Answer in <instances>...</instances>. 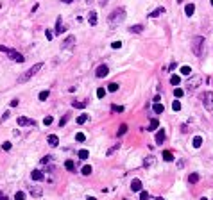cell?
Returning <instances> with one entry per match:
<instances>
[{
	"instance_id": "cell-1",
	"label": "cell",
	"mask_w": 213,
	"mask_h": 200,
	"mask_svg": "<svg viewBox=\"0 0 213 200\" xmlns=\"http://www.w3.org/2000/svg\"><path fill=\"white\" fill-rule=\"evenodd\" d=\"M124 20H126V9H124V7H116V9L108 16V23H109L111 27H118Z\"/></svg>"
},
{
	"instance_id": "cell-2",
	"label": "cell",
	"mask_w": 213,
	"mask_h": 200,
	"mask_svg": "<svg viewBox=\"0 0 213 200\" xmlns=\"http://www.w3.org/2000/svg\"><path fill=\"white\" fill-rule=\"evenodd\" d=\"M41 68H43V63H36L34 66H31V68H29L27 72H23V73H22V75L16 79V82H18V84L27 82V80H29V79H32V77H34V75H36V73L41 70Z\"/></svg>"
},
{
	"instance_id": "cell-3",
	"label": "cell",
	"mask_w": 213,
	"mask_h": 200,
	"mask_svg": "<svg viewBox=\"0 0 213 200\" xmlns=\"http://www.w3.org/2000/svg\"><path fill=\"white\" fill-rule=\"evenodd\" d=\"M204 38L202 36H194L192 38V52L197 56V57H201L202 56V48H204Z\"/></svg>"
},
{
	"instance_id": "cell-4",
	"label": "cell",
	"mask_w": 213,
	"mask_h": 200,
	"mask_svg": "<svg viewBox=\"0 0 213 200\" xmlns=\"http://www.w3.org/2000/svg\"><path fill=\"white\" fill-rule=\"evenodd\" d=\"M0 52H6V54L11 57V61H14V63H23V61H25V57H23L20 52L13 50V48H9V47H4V45H0Z\"/></svg>"
},
{
	"instance_id": "cell-5",
	"label": "cell",
	"mask_w": 213,
	"mask_h": 200,
	"mask_svg": "<svg viewBox=\"0 0 213 200\" xmlns=\"http://www.w3.org/2000/svg\"><path fill=\"white\" fill-rule=\"evenodd\" d=\"M202 105L206 111H213V91H206L202 95Z\"/></svg>"
},
{
	"instance_id": "cell-6",
	"label": "cell",
	"mask_w": 213,
	"mask_h": 200,
	"mask_svg": "<svg viewBox=\"0 0 213 200\" xmlns=\"http://www.w3.org/2000/svg\"><path fill=\"white\" fill-rule=\"evenodd\" d=\"M75 47V36L74 34H70V36H66L65 39H63V43H61V50H72Z\"/></svg>"
},
{
	"instance_id": "cell-7",
	"label": "cell",
	"mask_w": 213,
	"mask_h": 200,
	"mask_svg": "<svg viewBox=\"0 0 213 200\" xmlns=\"http://www.w3.org/2000/svg\"><path fill=\"white\" fill-rule=\"evenodd\" d=\"M201 82H202V79H201L199 75H194L190 80H188V91H195Z\"/></svg>"
},
{
	"instance_id": "cell-8",
	"label": "cell",
	"mask_w": 213,
	"mask_h": 200,
	"mask_svg": "<svg viewBox=\"0 0 213 200\" xmlns=\"http://www.w3.org/2000/svg\"><path fill=\"white\" fill-rule=\"evenodd\" d=\"M108 73H109L108 64H100V66H97V70H95V77H97V79H104Z\"/></svg>"
},
{
	"instance_id": "cell-9",
	"label": "cell",
	"mask_w": 213,
	"mask_h": 200,
	"mask_svg": "<svg viewBox=\"0 0 213 200\" xmlns=\"http://www.w3.org/2000/svg\"><path fill=\"white\" fill-rule=\"evenodd\" d=\"M18 125L20 127H36V122L31 120V118H25V116H18Z\"/></svg>"
},
{
	"instance_id": "cell-10",
	"label": "cell",
	"mask_w": 213,
	"mask_h": 200,
	"mask_svg": "<svg viewBox=\"0 0 213 200\" xmlns=\"http://www.w3.org/2000/svg\"><path fill=\"white\" fill-rule=\"evenodd\" d=\"M97 21H99V18H97V13H95V11L88 13V23H90L91 27H95V25H97Z\"/></svg>"
},
{
	"instance_id": "cell-11",
	"label": "cell",
	"mask_w": 213,
	"mask_h": 200,
	"mask_svg": "<svg viewBox=\"0 0 213 200\" xmlns=\"http://www.w3.org/2000/svg\"><path fill=\"white\" fill-rule=\"evenodd\" d=\"M154 164H156V157H154V155H147V157L143 159V166L145 168H151Z\"/></svg>"
},
{
	"instance_id": "cell-12",
	"label": "cell",
	"mask_w": 213,
	"mask_h": 200,
	"mask_svg": "<svg viewBox=\"0 0 213 200\" xmlns=\"http://www.w3.org/2000/svg\"><path fill=\"white\" fill-rule=\"evenodd\" d=\"M165 138H167V134H165V130H163V129H159V130L156 132V143H158V145H161V143L165 141Z\"/></svg>"
},
{
	"instance_id": "cell-13",
	"label": "cell",
	"mask_w": 213,
	"mask_h": 200,
	"mask_svg": "<svg viewBox=\"0 0 213 200\" xmlns=\"http://www.w3.org/2000/svg\"><path fill=\"white\" fill-rule=\"evenodd\" d=\"M29 193H31L32 196H41V195H43V189H41L39 186H31V188H29Z\"/></svg>"
},
{
	"instance_id": "cell-14",
	"label": "cell",
	"mask_w": 213,
	"mask_h": 200,
	"mask_svg": "<svg viewBox=\"0 0 213 200\" xmlns=\"http://www.w3.org/2000/svg\"><path fill=\"white\" fill-rule=\"evenodd\" d=\"M131 189L133 191H141V181L140 179H133L131 181Z\"/></svg>"
},
{
	"instance_id": "cell-15",
	"label": "cell",
	"mask_w": 213,
	"mask_h": 200,
	"mask_svg": "<svg viewBox=\"0 0 213 200\" xmlns=\"http://www.w3.org/2000/svg\"><path fill=\"white\" fill-rule=\"evenodd\" d=\"M47 141H49L50 147H57V145H59V138H57L56 134H50L49 138H47Z\"/></svg>"
},
{
	"instance_id": "cell-16",
	"label": "cell",
	"mask_w": 213,
	"mask_h": 200,
	"mask_svg": "<svg viewBox=\"0 0 213 200\" xmlns=\"http://www.w3.org/2000/svg\"><path fill=\"white\" fill-rule=\"evenodd\" d=\"M31 177H32V179L34 181H45V175L39 172V170H34L32 173H31Z\"/></svg>"
},
{
	"instance_id": "cell-17",
	"label": "cell",
	"mask_w": 213,
	"mask_h": 200,
	"mask_svg": "<svg viewBox=\"0 0 213 200\" xmlns=\"http://www.w3.org/2000/svg\"><path fill=\"white\" fill-rule=\"evenodd\" d=\"M65 31V25H63V20L61 18H57L56 20V34H61Z\"/></svg>"
},
{
	"instance_id": "cell-18",
	"label": "cell",
	"mask_w": 213,
	"mask_h": 200,
	"mask_svg": "<svg viewBox=\"0 0 213 200\" xmlns=\"http://www.w3.org/2000/svg\"><path fill=\"white\" fill-rule=\"evenodd\" d=\"M161 157H163L165 161L170 163V161H174V154H172L170 150H163V155H161Z\"/></svg>"
},
{
	"instance_id": "cell-19",
	"label": "cell",
	"mask_w": 213,
	"mask_h": 200,
	"mask_svg": "<svg viewBox=\"0 0 213 200\" xmlns=\"http://www.w3.org/2000/svg\"><path fill=\"white\" fill-rule=\"evenodd\" d=\"M152 111H154L156 115H161L163 111H165V105H163V104H159V102H156V104H154V107H152Z\"/></svg>"
},
{
	"instance_id": "cell-20",
	"label": "cell",
	"mask_w": 213,
	"mask_h": 200,
	"mask_svg": "<svg viewBox=\"0 0 213 200\" xmlns=\"http://www.w3.org/2000/svg\"><path fill=\"white\" fill-rule=\"evenodd\" d=\"M159 14H165V7H158V9H154L149 16H151V18H158Z\"/></svg>"
},
{
	"instance_id": "cell-21",
	"label": "cell",
	"mask_w": 213,
	"mask_h": 200,
	"mask_svg": "<svg viewBox=\"0 0 213 200\" xmlns=\"http://www.w3.org/2000/svg\"><path fill=\"white\" fill-rule=\"evenodd\" d=\"M118 148H120V143H115V145H113L111 148H108V150H106V155L109 157V155H113V154H115V152L118 150Z\"/></svg>"
},
{
	"instance_id": "cell-22",
	"label": "cell",
	"mask_w": 213,
	"mask_h": 200,
	"mask_svg": "<svg viewBox=\"0 0 213 200\" xmlns=\"http://www.w3.org/2000/svg\"><path fill=\"white\" fill-rule=\"evenodd\" d=\"M194 11H195V6H194V4L184 6V13H186V16H192V14H194Z\"/></svg>"
},
{
	"instance_id": "cell-23",
	"label": "cell",
	"mask_w": 213,
	"mask_h": 200,
	"mask_svg": "<svg viewBox=\"0 0 213 200\" xmlns=\"http://www.w3.org/2000/svg\"><path fill=\"white\" fill-rule=\"evenodd\" d=\"M188 182H190V184L199 182V173H190V175H188Z\"/></svg>"
},
{
	"instance_id": "cell-24",
	"label": "cell",
	"mask_w": 213,
	"mask_h": 200,
	"mask_svg": "<svg viewBox=\"0 0 213 200\" xmlns=\"http://www.w3.org/2000/svg\"><path fill=\"white\" fill-rule=\"evenodd\" d=\"M65 168H66V170H70V172H75V164H74V161H72V159L65 161Z\"/></svg>"
},
{
	"instance_id": "cell-25",
	"label": "cell",
	"mask_w": 213,
	"mask_h": 200,
	"mask_svg": "<svg viewBox=\"0 0 213 200\" xmlns=\"http://www.w3.org/2000/svg\"><path fill=\"white\" fill-rule=\"evenodd\" d=\"M49 95H50V91H49V90H43V91H41V93L38 95V98H39L41 102H45L47 98H49Z\"/></svg>"
},
{
	"instance_id": "cell-26",
	"label": "cell",
	"mask_w": 213,
	"mask_h": 200,
	"mask_svg": "<svg viewBox=\"0 0 213 200\" xmlns=\"http://www.w3.org/2000/svg\"><path fill=\"white\" fill-rule=\"evenodd\" d=\"M77 155H79V159H82V161H84V159H88L90 152H88L86 148H82V150H79V152H77Z\"/></svg>"
},
{
	"instance_id": "cell-27",
	"label": "cell",
	"mask_w": 213,
	"mask_h": 200,
	"mask_svg": "<svg viewBox=\"0 0 213 200\" xmlns=\"http://www.w3.org/2000/svg\"><path fill=\"white\" fill-rule=\"evenodd\" d=\"M170 84H172V86H179V84H181V77H179V75H172V77H170Z\"/></svg>"
},
{
	"instance_id": "cell-28",
	"label": "cell",
	"mask_w": 213,
	"mask_h": 200,
	"mask_svg": "<svg viewBox=\"0 0 213 200\" xmlns=\"http://www.w3.org/2000/svg\"><path fill=\"white\" fill-rule=\"evenodd\" d=\"M158 127H159V122H158L156 118H152V120H151V123H149V130H156Z\"/></svg>"
},
{
	"instance_id": "cell-29",
	"label": "cell",
	"mask_w": 213,
	"mask_h": 200,
	"mask_svg": "<svg viewBox=\"0 0 213 200\" xmlns=\"http://www.w3.org/2000/svg\"><path fill=\"white\" fill-rule=\"evenodd\" d=\"M108 91H111V93L118 91V84H116V82H109V84H108Z\"/></svg>"
},
{
	"instance_id": "cell-30",
	"label": "cell",
	"mask_w": 213,
	"mask_h": 200,
	"mask_svg": "<svg viewBox=\"0 0 213 200\" xmlns=\"http://www.w3.org/2000/svg\"><path fill=\"white\" fill-rule=\"evenodd\" d=\"M72 107H75V109H84V107H86V102H77V100H74V102H72Z\"/></svg>"
},
{
	"instance_id": "cell-31",
	"label": "cell",
	"mask_w": 213,
	"mask_h": 200,
	"mask_svg": "<svg viewBox=\"0 0 213 200\" xmlns=\"http://www.w3.org/2000/svg\"><path fill=\"white\" fill-rule=\"evenodd\" d=\"M192 143H194V148H199V147L202 145V138H201V136H195Z\"/></svg>"
},
{
	"instance_id": "cell-32",
	"label": "cell",
	"mask_w": 213,
	"mask_h": 200,
	"mask_svg": "<svg viewBox=\"0 0 213 200\" xmlns=\"http://www.w3.org/2000/svg\"><path fill=\"white\" fill-rule=\"evenodd\" d=\"M126 132H127V125H126V123H122L120 127H118V132H116V134H118V136H124Z\"/></svg>"
},
{
	"instance_id": "cell-33",
	"label": "cell",
	"mask_w": 213,
	"mask_h": 200,
	"mask_svg": "<svg viewBox=\"0 0 213 200\" xmlns=\"http://www.w3.org/2000/svg\"><path fill=\"white\" fill-rule=\"evenodd\" d=\"M183 95H184V91L181 90V88H177V86H176V88H174V97H176V98H181Z\"/></svg>"
},
{
	"instance_id": "cell-34",
	"label": "cell",
	"mask_w": 213,
	"mask_h": 200,
	"mask_svg": "<svg viewBox=\"0 0 213 200\" xmlns=\"http://www.w3.org/2000/svg\"><path fill=\"white\" fill-rule=\"evenodd\" d=\"M91 172H93V170H91V166H90V164L82 166V170H81V173H82V175H91Z\"/></svg>"
},
{
	"instance_id": "cell-35",
	"label": "cell",
	"mask_w": 213,
	"mask_h": 200,
	"mask_svg": "<svg viewBox=\"0 0 213 200\" xmlns=\"http://www.w3.org/2000/svg\"><path fill=\"white\" fill-rule=\"evenodd\" d=\"M129 31H131V32H136V34H140L141 31H143V25H133Z\"/></svg>"
},
{
	"instance_id": "cell-36",
	"label": "cell",
	"mask_w": 213,
	"mask_h": 200,
	"mask_svg": "<svg viewBox=\"0 0 213 200\" xmlns=\"http://www.w3.org/2000/svg\"><path fill=\"white\" fill-rule=\"evenodd\" d=\"M88 122V115H81V116H77V123L79 125H82V123H86Z\"/></svg>"
},
{
	"instance_id": "cell-37",
	"label": "cell",
	"mask_w": 213,
	"mask_h": 200,
	"mask_svg": "<svg viewBox=\"0 0 213 200\" xmlns=\"http://www.w3.org/2000/svg\"><path fill=\"white\" fill-rule=\"evenodd\" d=\"M113 113H124V105H111Z\"/></svg>"
},
{
	"instance_id": "cell-38",
	"label": "cell",
	"mask_w": 213,
	"mask_h": 200,
	"mask_svg": "<svg viewBox=\"0 0 213 200\" xmlns=\"http://www.w3.org/2000/svg\"><path fill=\"white\" fill-rule=\"evenodd\" d=\"M14 200H25V193H23V191H16L14 193Z\"/></svg>"
},
{
	"instance_id": "cell-39",
	"label": "cell",
	"mask_w": 213,
	"mask_h": 200,
	"mask_svg": "<svg viewBox=\"0 0 213 200\" xmlns=\"http://www.w3.org/2000/svg\"><path fill=\"white\" fill-rule=\"evenodd\" d=\"M181 73H183V75H190V73H192V68H190V66H183Z\"/></svg>"
},
{
	"instance_id": "cell-40",
	"label": "cell",
	"mask_w": 213,
	"mask_h": 200,
	"mask_svg": "<svg viewBox=\"0 0 213 200\" xmlns=\"http://www.w3.org/2000/svg\"><path fill=\"white\" fill-rule=\"evenodd\" d=\"M172 109H174V111H179V109H181V102H179L177 98L172 102Z\"/></svg>"
},
{
	"instance_id": "cell-41",
	"label": "cell",
	"mask_w": 213,
	"mask_h": 200,
	"mask_svg": "<svg viewBox=\"0 0 213 200\" xmlns=\"http://www.w3.org/2000/svg\"><path fill=\"white\" fill-rule=\"evenodd\" d=\"M70 120V115H65L61 120H59V127H63V125H66V122Z\"/></svg>"
},
{
	"instance_id": "cell-42",
	"label": "cell",
	"mask_w": 213,
	"mask_h": 200,
	"mask_svg": "<svg viewBox=\"0 0 213 200\" xmlns=\"http://www.w3.org/2000/svg\"><path fill=\"white\" fill-rule=\"evenodd\" d=\"M49 163H52V155H45L41 159V164H49Z\"/></svg>"
},
{
	"instance_id": "cell-43",
	"label": "cell",
	"mask_w": 213,
	"mask_h": 200,
	"mask_svg": "<svg viewBox=\"0 0 213 200\" xmlns=\"http://www.w3.org/2000/svg\"><path fill=\"white\" fill-rule=\"evenodd\" d=\"M104 95H106V90H104V88H99V90H97V97L104 98Z\"/></svg>"
},
{
	"instance_id": "cell-44",
	"label": "cell",
	"mask_w": 213,
	"mask_h": 200,
	"mask_svg": "<svg viewBox=\"0 0 213 200\" xmlns=\"http://www.w3.org/2000/svg\"><path fill=\"white\" fill-rule=\"evenodd\" d=\"M52 122H54V118H52V116H47V118H45V120H43V123H45V125H47V127H49V125H50V123H52Z\"/></svg>"
},
{
	"instance_id": "cell-45",
	"label": "cell",
	"mask_w": 213,
	"mask_h": 200,
	"mask_svg": "<svg viewBox=\"0 0 213 200\" xmlns=\"http://www.w3.org/2000/svg\"><path fill=\"white\" fill-rule=\"evenodd\" d=\"M149 198V193L147 191H140V200H147Z\"/></svg>"
},
{
	"instance_id": "cell-46",
	"label": "cell",
	"mask_w": 213,
	"mask_h": 200,
	"mask_svg": "<svg viewBox=\"0 0 213 200\" xmlns=\"http://www.w3.org/2000/svg\"><path fill=\"white\" fill-rule=\"evenodd\" d=\"M122 47V41H113L111 43V48H120Z\"/></svg>"
},
{
	"instance_id": "cell-47",
	"label": "cell",
	"mask_w": 213,
	"mask_h": 200,
	"mask_svg": "<svg viewBox=\"0 0 213 200\" xmlns=\"http://www.w3.org/2000/svg\"><path fill=\"white\" fill-rule=\"evenodd\" d=\"M75 140H77V141H84V140H86V136L82 134V132H77V136H75Z\"/></svg>"
},
{
	"instance_id": "cell-48",
	"label": "cell",
	"mask_w": 213,
	"mask_h": 200,
	"mask_svg": "<svg viewBox=\"0 0 213 200\" xmlns=\"http://www.w3.org/2000/svg\"><path fill=\"white\" fill-rule=\"evenodd\" d=\"M45 36H47V39H49V41H50V39L54 38V34H52V31H49V29H47V31H45Z\"/></svg>"
},
{
	"instance_id": "cell-49",
	"label": "cell",
	"mask_w": 213,
	"mask_h": 200,
	"mask_svg": "<svg viewBox=\"0 0 213 200\" xmlns=\"http://www.w3.org/2000/svg\"><path fill=\"white\" fill-rule=\"evenodd\" d=\"M9 116H11V113H9V111H6V113L2 115V122H6V120H9Z\"/></svg>"
},
{
	"instance_id": "cell-50",
	"label": "cell",
	"mask_w": 213,
	"mask_h": 200,
	"mask_svg": "<svg viewBox=\"0 0 213 200\" xmlns=\"http://www.w3.org/2000/svg\"><path fill=\"white\" fill-rule=\"evenodd\" d=\"M2 148H4V150H11V143H9V141H6V143L2 145Z\"/></svg>"
},
{
	"instance_id": "cell-51",
	"label": "cell",
	"mask_w": 213,
	"mask_h": 200,
	"mask_svg": "<svg viewBox=\"0 0 213 200\" xmlns=\"http://www.w3.org/2000/svg\"><path fill=\"white\" fill-rule=\"evenodd\" d=\"M16 105H18V98H13L11 100V107H16Z\"/></svg>"
},
{
	"instance_id": "cell-52",
	"label": "cell",
	"mask_w": 213,
	"mask_h": 200,
	"mask_svg": "<svg viewBox=\"0 0 213 200\" xmlns=\"http://www.w3.org/2000/svg\"><path fill=\"white\" fill-rule=\"evenodd\" d=\"M0 200H7V195H6V193H2V191H0Z\"/></svg>"
},
{
	"instance_id": "cell-53",
	"label": "cell",
	"mask_w": 213,
	"mask_h": 200,
	"mask_svg": "<svg viewBox=\"0 0 213 200\" xmlns=\"http://www.w3.org/2000/svg\"><path fill=\"white\" fill-rule=\"evenodd\" d=\"M106 2H108V0H99V4H100V6H106Z\"/></svg>"
},
{
	"instance_id": "cell-54",
	"label": "cell",
	"mask_w": 213,
	"mask_h": 200,
	"mask_svg": "<svg viewBox=\"0 0 213 200\" xmlns=\"http://www.w3.org/2000/svg\"><path fill=\"white\" fill-rule=\"evenodd\" d=\"M61 2H65V4H72L74 0H61Z\"/></svg>"
},
{
	"instance_id": "cell-55",
	"label": "cell",
	"mask_w": 213,
	"mask_h": 200,
	"mask_svg": "<svg viewBox=\"0 0 213 200\" xmlns=\"http://www.w3.org/2000/svg\"><path fill=\"white\" fill-rule=\"evenodd\" d=\"M86 200H97V198H93V196H86Z\"/></svg>"
},
{
	"instance_id": "cell-56",
	"label": "cell",
	"mask_w": 213,
	"mask_h": 200,
	"mask_svg": "<svg viewBox=\"0 0 213 200\" xmlns=\"http://www.w3.org/2000/svg\"><path fill=\"white\" fill-rule=\"evenodd\" d=\"M156 200H165V198H163V196H158V198H156Z\"/></svg>"
},
{
	"instance_id": "cell-57",
	"label": "cell",
	"mask_w": 213,
	"mask_h": 200,
	"mask_svg": "<svg viewBox=\"0 0 213 200\" xmlns=\"http://www.w3.org/2000/svg\"><path fill=\"white\" fill-rule=\"evenodd\" d=\"M201 200H208V198H206V196H202V198H201Z\"/></svg>"
},
{
	"instance_id": "cell-58",
	"label": "cell",
	"mask_w": 213,
	"mask_h": 200,
	"mask_svg": "<svg viewBox=\"0 0 213 200\" xmlns=\"http://www.w3.org/2000/svg\"><path fill=\"white\" fill-rule=\"evenodd\" d=\"M181 2H183V0H177V4H181Z\"/></svg>"
},
{
	"instance_id": "cell-59",
	"label": "cell",
	"mask_w": 213,
	"mask_h": 200,
	"mask_svg": "<svg viewBox=\"0 0 213 200\" xmlns=\"http://www.w3.org/2000/svg\"><path fill=\"white\" fill-rule=\"evenodd\" d=\"M209 2H211V6H213V0H209Z\"/></svg>"
}]
</instances>
